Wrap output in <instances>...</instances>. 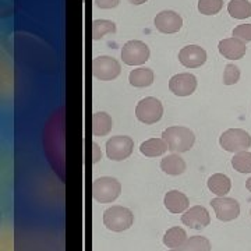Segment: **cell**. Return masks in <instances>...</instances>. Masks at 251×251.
<instances>
[{"mask_svg":"<svg viewBox=\"0 0 251 251\" xmlns=\"http://www.w3.org/2000/svg\"><path fill=\"white\" fill-rule=\"evenodd\" d=\"M162 138L166 141L172 152L179 153L187 152L188 150L193 148L196 141L194 133L187 127H180V126H173L166 128L162 133Z\"/></svg>","mask_w":251,"mask_h":251,"instance_id":"1","label":"cell"},{"mask_svg":"<svg viewBox=\"0 0 251 251\" xmlns=\"http://www.w3.org/2000/svg\"><path fill=\"white\" fill-rule=\"evenodd\" d=\"M134 222L133 212L125 206L115 205L103 212V224L112 232H125Z\"/></svg>","mask_w":251,"mask_h":251,"instance_id":"2","label":"cell"},{"mask_svg":"<svg viewBox=\"0 0 251 251\" xmlns=\"http://www.w3.org/2000/svg\"><path fill=\"white\" fill-rule=\"evenodd\" d=\"M122 193V184L115 177H99L92 184V197L100 204H108L115 201Z\"/></svg>","mask_w":251,"mask_h":251,"instance_id":"3","label":"cell"},{"mask_svg":"<svg viewBox=\"0 0 251 251\" xmlns=\"http://www.w3.org/2000/svg\"><path fill=\"white\" fill-rule=\"evenodd\" d=\"M219 144L227 152H242L251 147L250 134L242 128H229L219 138Z\"/></svg>","mask_w":251,"mask_h":251,"instance_id":"4","label":"cell"},{"mask_svg":"<svg viewBox=\"0 0 251 251\" xmlns=\"http://www.w3.org/2000/svg\"><path fill=\"white\" fill-rule=\"evenodd\" d=\"M163 115V106L161 100L153 97L141 99L135 108V116L145 125H153L159 122Z\"/></svg>","mask_w":251,"mask_h":251,"instance_id":"5","label":"cell"},{"mask_svg":"<svg viewBox=\"0 0 251 251\" xmlns=\"http://www.w3.org/2000/svg\"><path fill=\"white\" fill-rule=\"evenodd\" d=\"M122 66L116 59L110 56H98L92 63V74L100 81H110L119 77Z\"/></svg>","mask_w":251,"mask_h":251,"instance_id":"6","label":"cell"},{"mask_svg":"<svg viewBox=\"0 0 251 251\" xmlns=\"http://www.w3.org/2000/svg\"><path fill=\"white\" fill-rule=\"evenodd\" d=\"M134 148V143L127 135H116L108 140L106 143V155L112 161H125L127 159Z\"/></svg>","mask_w":251,"mask_h":251,"instance_id":"7","label":"cell"},{"mask_svg":"<svg viewBox=\"0 0 251 251\" xmlns=\"http://www.w3.org/2000/svg\"><path fill=\"white\" fill-rule=\"evenodd\" d=\"M122 59L127 66H140L150 59V48L141 41H128L122 49Z\"/></svg>","mask_w":251,"mask_h":251,"instance_id":"8","label":"cell"},{"mask_svg":"<svg viewBox=\"0 0 251 251\" xmlns=\"http://www.w3.org/2000/svg\"><path fill=\"white\" fill-rule=\"evenodd\" d=\"M211 205L215 211L216 218L222 222L233 221L240 215V205L234 198L218 197L211 201Z\"/></svg>","mask_w":251,"mask_h":251,"instance_id":"9","label":"cell"},{"mask_svg":"<svg viewBox=\"0 0 251 251\" xmlns=\"http://www.w3.org/2000/svg\"><path fill=\"white\" fill-rule=\"evenodd\" d=\"M197 88V78L190 73L173 75L169 81V90L177 97H190Z\"/></svg>","mask_w":251,"mask_h":251,"instance_id":"10","label":"cell"},{"mask_svg":"<svg viewBox=\"0 0 251 251\" xmlns=\"http://www.w3.org/2000/svg\"><path fill=\"white\" fill-rule=\"evenodd\" d=\"M153 23H155L156 29L162 34H175L180 31V28L183 25L181 17L176 11H172V10H165L159 14H156Z\"/></svg>","mask_w":251,"mask_h":251,"instance_id":"11","label":"cell"},{"mask_svg":"<svg viewBox=\"0 0 251 251\" xmlns=\"http://www.w3.org/2000/svg\"><path fill=\"white\" fill-rule=\"evenodd\" d=\"M181 222L188 226L190 229H197V230H201L206 227L209 222H211V218H209V214L206 211V208L201 205H196L193 208L187 209L183 216H181Z\"/></svg>","mask_w":251,"mask_h":251,"instance_id":"12","label":"cell"},{"mask_svg":"<svg viewBox=\"0 0 251 251\" xmlns=\"http://www.w3.org/2000/svg\"><path fill=\"white\" fill-rule=\"evenodd\" d=\"M180 63L187 69H197L206 62V52L198 45H188L179 53Z\"/></svg>","mask_w":251,"mask_h":251,"instance_id":"13","label":"cell"},{"mask_svg":"<svg viewBox=\"0 0 251 251\" xmlns=\"http://www.w3.org/2000/svg\"><path fill=\"white\" fill-rule=\"evenodd\" d=\"M219 53L222 54L224 57L229 59V60H239L242 59L243 56L246 54V42L239 39V38H227L219 42L218 45Z\"/></svg>","mask_w":251,"mask_h":251,"instance_id":"14","label":"cell"},{"mask_svg":"<svg viewBox=\"0 0 251 251\" xmlns=\"http://www.w3.org/2000/svg\"><path fill=\"white\" fill-rule=\"evenodd\" d=\"M163 204L172 214H183L188 208V198L179 190H171L166 193Z\"/></svg>","mask_w":251,"mask_h":251,"instance_id":"15","label":"cell"},{"mask_svg":"<svg viewBox=\"0 0 251 251\" xmlns=\"http://www.w3.org/2000/svg\"><path fill=\"white\" fill-rule=\"evenodd\" d=\"M232 187L230 179L224 173H215L208 179V188L218 197H225Z\"/></svg>","mask_w":251,"mask_h":251,"instance_id":"16","label":"cell"},{"mask_svg":"<svg viewBox=\"0 0 251 251\" xmlns=\"http://www.w3.org/2000/svg\"><path fill=\"white\" fill-rule=\"evenodd\" d=\"M161 169L171 176H179L186 171V162L183 158H180L179 155L172 153L162 159Z\"/></svg>","mask_w":251,"mask_h":251,"instance_id":"17","label":"cell"},{"mask_svg":"<svg viewBox=\"0 0 251 251\" xmlns=\"http://www.w3.org/2000/svg\"><path fill=\"white\" fill-rule=\"evenodd\" d=\"M113 127L112 117L106 112H97L92 116V134L97 137H103L110 133Z\"/></svg>","mask_w":251,"mask_h":251,"instance_id":"18","label":"cell"},{"mask_svg":"<svg viewBox=\"0 0 251 251\" xmlns=\"http://www.w3.org/2000/svg\"><path fill=\"white\" fill-rule=\"evenodd\" d=\"M169 150L168 144L163 138H151L140 145V151L145 156H161Z\"/></svg>","mask_w":251,"mask_h":251,"instance_id":"19","label":"cell"},{"mask_svg":"<svg viewBox=\"0 0 251 251\" xmlns=\"http://www.w3.org/2000/svg\"><path fill=\"white\" fill-rule=\"evenodd\" d=\"M128 81L133 87H137V88L150 87L153 82V72L151 69H144V67L135 69L130 73Z\"/></svg>","mask_w":251,"mask_h":251,"instance_id":"20","label":"cell"},{"mask_svg":"<svg viewBox=\"0 0 251 251\" xmlns=\"http://www.w3.org/2000/svg\"><path fill=\"white\" fill-rule=\"evenodd\" d=\"M187 242V233L183 227H172L163 236V244L168 249H179Z\"/></svg>","mask_w":251,"mask_h":251,"instance_id":"21","label":"cell"},{"mask_svg":"<svg viewBox=\"0 0 251 251\" xmlns=\"http://www.w3.org/2000/svg\"><path fill=\"white\" fill-rule=\"evenodd\" d=\"M227 11L237 20L249 18L251 17V3L249 0H230L227 4Z\"/></svg>","mask_w":251,"mask_h":251,"instance_id":"22","label":"cell"},{"mask_svg":"<svg viewBox=\"0 0 251 251\" xmlns=\"http://www.w3.org/2000/svg\"><path fill=\"white\" fill-rule=\"evenodd\" d=\"M171 251H211V243L204 236H193L181 247Z\"/></svg>","mask_w":251,"mask_h":251,"instance_id":"23","label":"cell"},{"mask_svg":"<svg viewBox=\"0 0 251 251\" xmlns=\"http://www.w3.org/2000/svg\"><path fill=\"white\" fill-rule=\"evenodd\" d=\"M116 24L109 20H95L92 23V38L98 41L108 34H115L116 32Z\"/></svg>","mask_w":251,"mask_h":251,"instance_id":"24","label":"cell"},{"mask_svg":"<svg viewBox=\"0 0 251 251\" xmlns=\"http://www.w3.org/2000/svg\"><path fill=\"white\" fill-rule=\"evenodd\" d=\"M232 166L239 173H251V152H237L232 159Z\"/></svg>","mask_w":251,"mask_h":251,"instance_id":"25","label":"cell"},{"mask_svg":"<svg viewBox=\"0 0 251 251\" xmlns=\"http://www.w3.org/2000/svg\"><path fill=\"white\" fill-rule=\"evenodd\" d=\"M224 6V0H198V11L205 16H215Z\"/></svg>","mask_w":251,"mask_h":251,"instance_id":"26","label":"cell"},{"mask_svg":"<svg viewBox=\"0 0 251 251\" xmlns=\"http://www.w3.org/2000/svg\"><path fill=\"white\" fill-rule=\"evenodd\" d=\"M240 78V69L234 64H226L224 72L225 85H234Z\"/></svg>","mask_w":251,"mask_h":251,"instance_id":"27","label":"cell"},{"mask_svg":"<svg viewBox=\"0 0 251 251\" xmlns=\"http://www.w3.org/2000/svg\"><path fill=\"white\" fill-rule=\"evenodd\" d=\"M233 36L234 38H239L244 42H250L251 41V24H242V25H237L233 29Z\"/></svg>","mask_w":251,"mask_h":251,"instance_id":"28","label":"cell"},{"mask_svg":"<svg viewBox=\"0 0 251 251\" xmlns=\"http://www.w3.org/2000/svg\"><path fill=\"white\" fill-rule=\"evenodd\" d=\"M94 3L99 9H115L119 6L120 0H95Z\"/></svg>","mask_w":251,"mask_h":251,"instance_id":"29","label":"cell"},{"mask_svg":"<svg viewBox=\"0 0 251 251\" xmlns=\"http://www.w3.org/2000/svg\"><path fill=\"white\" fill-rule=\"evenodd\" d=\"M92 147H94V163H97V162L102 158V153L99 152V147L98 144L94 143L92 144Z\"/></svg>","mask_w":251,"mask_h":251,"instance_id":"30","label":"cell"},{"mask_svg":"<svg viewBox=\"0 0 251 251\" xmlns=\"http://www.w3.org/2000/svg\"><path fill=\"white\" fill-rule=\"evenodd\" d=\"M131 4H134V6H138V4H143V3H145L147 0H128Z\"/></svg>","mask_w":251,"mask_h":251,"instance_id":"31","label":"cell"},{"mask_svg":"<svg viewBox=\"0 0 251 251\" xmlns=\"http://www.w3.org/2000/svg\"><path fill=\"white\" fill-rule=\"evenodd\" d=\"M246 187H247V190L251 193V177L246 181Z\"/></svg>","mask_w":251,"mask_h":251,"instance_id":"32","label":"cell"}]
</instances>
